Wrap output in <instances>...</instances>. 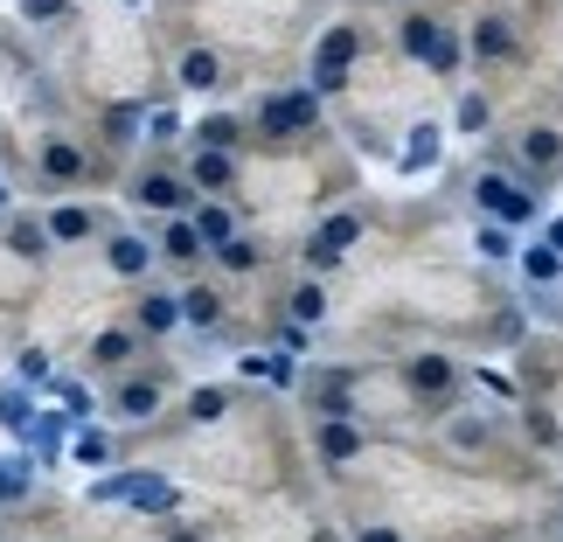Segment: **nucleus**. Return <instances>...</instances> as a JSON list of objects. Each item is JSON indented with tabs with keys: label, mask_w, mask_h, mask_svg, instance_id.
<instances>
[{
	"label": "nucleus",
	"mask_w": 563,
	"mask_h": 542,
	"mask_svg": "<svg viewBox=\"0 0 563 542\" xmlns=\"http://www.w3.org/2000/svg\"><path fill=\"white\" fill-rule=\"evenodd\" d=\"M91 501L98 508H133V515H175V480H161V473H104V480H91Z\"/></svg>",
	"instance_id": "nucleus-1"
},
{
	"label": "nucleus",
	"mask_w": 563,
	"mask_h": 542,
	"mask_svg": "<svg viewBox=\"0 0 563 542\" xmlns=\"http://www.w3.org/2000/svg\"><path fill=\"white\" fill-rule=\"evenodd\" d=\"M355 56H362V35L349 29V21H334V29L313 42V84H307V91H313V98H334V91H349V70H355Z\"/></svg>",
	"instance_id": "nucleus-2"
},
{
	"label": "nucleus",
	"mask_w": 563,
	"mask_h": 542,
	"mask_svg": "<svg viewBox=\"0 0 563 542\" xmlns=\"http://www.w3.org/2000/svg\"><path fill=\"white\" fill-rule=\"evenodd\" d=\"M397 42H404V56H418V63H431L439 77H452L466 63V49H460V35L445 29V21H431V14H410L404 29H397Z\"/></svg>",
	"instance_id": "nucleus-3"
},
{
	"label": "nucleus",
	"mask_w": 563,
	"mask_h": 542,
	"mask_svg": "<svg viewBox=\"0 0 563 542\" xmlns=\"http://www.w3.org/2000/svg\"><path fill=\"white\" fill-rule=\"evenodd\" d=\"M257 133H265V140L320 133V98L313 91H272V98H257Z\"/></svg>",
	"instance_id": "nucleus-4"
},
{
	"label": "nucleus",
	"mask_w": 563,
	"mask_h": 542,
	"mask_svg": "<svg viewBox=\"0 0 563 542\" xmlns=\"http://www.w3.org/2000/svg\"><path fill=\"white\" fill-rule=\"evenodd\" d=\"M473 202H481L487 223H501V230H515V223L536 215V195L522 181H508V175H473Z\"/></svg>",
	"instance_id": "nucleus-5"
},
{
	"label": "nucleus",
	"mask_w": 563,
	"mask_h": 542,
	"mask_svg": "<svg viewBox=\"0 0 563 542\" xmlns=\"http://www.w3.org/2000/svg\"><path fill=\"white\" fill-rule=\"evenodd\" d=\"M349 244H362V215H355V209H341V215H328V223L313 230V244H307V272H334L341 257H349Z\"/></svg>",
	"instance_id": "nucleus-6"
},
{
	"label": "nucleus",
	"mask_w": 563,
	"mask_h": 542,
	"mask_svg": "<svg viewBox=\"0 0 563 542\" xmlns=\"http://www.w3.org/2000/svg\"><path fill=\"white\" fill-rule=\"evenodd\" d=\"M404 376H410V389H418V397H431V403H445L452 389H460V368H452V355H410Z\"/></svg>",
	"instance_id": "nucleus-7"
},
{
	"label": "nucleus",
	"mask_w": 563,
	"mask_h": 542,
	"mask_svg": "<svg viewBox=\"0 0 563 542\" xmlns=\"http://www.w3.org/2000/svg\"><path fill=\"white\" fill-rule=\"evenodd\" d=\"M35 167H42V181H56V188H70V181L91 175V161H84V146H77V140H42Z\"/></svg>",
	"instance_id": "nucleus-8"
},
{
	"label": "nucleus",
	"mask_w": 563,
	"mask_h": 542,
	"mask_svg": "<svg viewBox=\"0 0 563 542\" xmlns=\"http://www.w3.org/2000/svg\"><path fill=\"white\" fill-rule=\"evenodd\" d=\"M161 410V383L154 376H125L119 389H112V418H125V424H146Z\"/></svg>",
	"instance_id": "nucleus-9"
},
{
	"label": "nucleus",
	"mask_w": 563,
	"mask_h": 542,
	"mask_svg": "<svg viewBox=\"0 0 563 542\" xmlns=\"http://www.w3.org/2000/svg\"><path fill=\"white\" fill-rule=\"evenodd\" d=\"M104 265H112L119 278H146L154 272V244L133 236V230H119V236H104Z\"/></svg>",
	"instance_id": "nucleus-10"
},
{
	"label": "nucleus",
	"mask_w": 563,
	"mask_h": 542,
	"mask_svg": "<svg viewBox=\"0 0 563 542\" xmlns=\"http://www.w3.org/2000/svg\"><path fill=\"white\" fill-rule=\"evenodd\" d=\"M133 202L140 209H161V215H188V181H175V175H140L133 181Z\"/></svg>",
	"instance_id": "nucleus-11"
},
{
	"label": "nucleus",
	"mask_w": 563,
	"mask_h": 542,
	"mask_svg": "<svg viewBox=\"0 0 563 542\" xmlns=\"http://www.w3.org/2000/svg\"><path fill=\"white\" fill-rule=\"evenodd\" d=\"M439 154H445V133L424 119V125H410V140H404L397 167H404V175H431V167H439Z\"/></svg>",
	"instance_id": "nucleus-12"
},
{
	"label": "nucleus",
	"mask_w": 563,
	"mask_h": 542,
	"mask_svg": "<svg viewBox=\"0 0 563 542\" xmlns=\"http://www.w3.org/2000/svg\"><path fill=\"white\" fill-rule=\"evenodd\" d=\"M466 49L481 56V63H508L515 56V29H508L501 14H481V21H473V35H466Z\"/></svg>",
	"instance_id": "nucleus-13"
},
{
	"label": "nucleus",
	"mask_w": 563,
	"mask_h": 542,
	"mask_svg": "<svg viewBox=\"0 0 563 542\" xmlns=\"http://www.w3.org/2000/svg\"><path fill=\"white\" fill-rule=\"evenodd\" d=\"M175 307H181V328H223V292H216V286H181L175 292Z\"/></svg>",
	"instance_id": "nucleus-14"
},
{
	"label": "nucleus",
	"mask_w": 563,
	"mask_h": 542,
	"mask_svg": "<svg viewBox=\"0 0 563 542\" xmlns=\"http://www.w3.org/2000/svg\"><path fill=\"white\" fill-rule=\"evenodd\" d=\"M42 230H49V244H84V236L98 230V215L84 202H56L49 215H42Z\"/></svg>",
	"instance_id": "nucleus-15"
},
{
	"label": "nucleus",
	"mask_w": 563,
	"mask_h": 542,
	"mask_svg": "<svg viewBox=\"0 0 563 542\" xmlns=\"http://www.w3.org/2000/svg\"><path fill=\"white\" fill-rule=\"evenodd\" d=\"M313 445H320V460H328V466H349V460H362V452H369V439H362L355 424H320Z\"/></svg>",
	"instance_id": "nucleus-16"
},
{
	"label": "nucleus",
	"mask_w": 563,
	"mask_h": 542,
	"mask_svg": "<svg viewBox=\"0 0 563 542\" xmlns=\"http://www.w3.org/2000/svg\"><path fill=\"white\" fill-rule=\"evenodd\" d=\"M188 230L202 236V251H216V244H230V236H236V215L223 202H195L188 209Z\"/></svg>",
	"instance_id": "nucleus-17"
},
{
	"label": "nucleus",
	"mask_w": 563,
	"mask_h": 542,
	"mask_svg": "<svg viewBox=\"0 0 563 542\" xmlns=\"http://www.w3.org/2000/svg\"><path fill=\"white\" fill-rule=\"evenodd\" d=\"M515 154H522V167H536V175H543V167L563 161V133H556V125H529V133L515 140Z\"/></svg>",
	"instance_id": "nucleus-18"
},
{
	"label": "nucleus",
	"mask_w": 563,
	"mask_h": 542,
	"mask_svg": "<svg viewBox=\"0 0 563 542\" xmlns=\"http://www.w3.org/2000/svg\"><path fill=\"white\" fill-rule=\"evenodd\" d=\"M8 251L21 257V265H42V257H49V230H42V215H14V223H8Z\"/></svg>",
	"instance_id": "nucleus-19"
},
{
	"label": "nucleus",
	"mask_w": 563,
	"mask_h": 542,
	"mask_svg": "<svg viewBox=\"0 0 563 542\" xmlns=\"http://www.w3.org/2000/svg\"><path fill=\"white\" fill-rule=\"evenodd\" d=\"M175 77H181V91H216V84H223V56H216V49H188Z\"/></svg>",
	"instance_id": "nucleus-20"
},
{
	"label": "nucleus",
	"mask_w": 563,
	"mask_h": 542,
	"mask_svg": "<svg viewBox=\"0 0 563 542\" xmlns=\"http://www.w3.org/2000/svg\"><path fill=\"white\" fill-rule=\"evenodd\" d=\"M0 424H8V431H14V439H35V424H42V410L29 403V389H21V383H14V389H0Z\"/></svg>",
	"instance_id": "nucleus-21"
},
{
	"label": "nucleus",
	"mask_w": 563,
	"mask_h": 542,
	"mask_svg": "<svg viewBox=\"0 0 563 542\" xmlns=\"http://www.w3.org/2000/svg\"><path fill=\"white\" fill-rule=\"evenodd\" d=\"M133 320H140V334H175L181 328V307H175V292H146Z\"/></svg>",
	"instance_id": "nucleus-22"
},
{
	"label": "nucleus",
	"mask_w": 563,
	"mask_h": 542,
	"mask_svg": "<svg viewBox=\"0 0 563 542\" xmlns=\"http://www.w3.org/2000/svg\"><path fill=\"white\" fill-rule=\"evenodd\" d=\"M230 181H236V161H230V154H202V146H195L188 188H230Z\"/></svg>",
	"instance_id": "nucleus-23"
},
{
	"label": "nucleus",
	"mask_w": 563,
	"mask_h": 542,
	"mask_svg": "<svg viewBox=\"0 0 563 542\" xmlns=\"http://www.w3.org/2000/svg\"><path fill=\"white\" fill-rule=\"evenodd\" d=\"M133 349H140L133 328H104V334L91 341V362H98V368H125V362H133Z\"/></svg>",
	"instance_id": "nucleus-24"
},
{
	"label": "nucleus",
	"mask_w": 563,
	"mask_h": 542,
	"mask_svg": "<svg viewBox=\"0 0 563 542\" xmlns=\"http://www.w3.org/2000/svg\"><path fill=\"white\" fill-rule=\"evenodd\" d=\"M515 265H522V278H529V286H556V278H563V257H556L550 244H529V251H515Z\"/></svg>",
	"instance_id": "nucleus-25"
},
{
	"label": "nucleus",
	"mask_w": 563,
	"mask_h": 542,
	"mask_svg": "<svg viewBox=\"0 0 563 542\" xmlns=\"http://www.w3.org/2000/svg\"><path fill=\"white\" fill-rule=\"evenodd\" d=\"M154 257H181V265H195V257H202V236L188 230V215H175V223L161 230V244H154Z\"/></svg>",
	"instance_id": "nucleus-26"
},
{
	"label": "nucleus",
	"mask_w": 563,
	"mask_h": 542,
	"mask_svg": "<svg viewBox=\"0 0 563 542\" xmlns=\"http://www.w3.org/2000/svg\"><path fill=\"white\" fill-rule=\"evenodd\" d=\"M209 257H216V265H223V272H236V278H244V272H257V265H265V251H257V244H251V236H244V230H236V236H230V244H216Z\"/></svg>",
	"instance_id": "nucleus-27"
},
{
	"label": "nucleus",
	"mask_w": 563,
	"mask_h": 542,
	"mask_svg": "<svg viewBox=\"0 0 563 542\" xmlns=\"http://www.w3.org/2000/svg\"><path fill=\"white\" fill-rule=\"evenodd\" d=\"M35 494V460H0V508L29 501Z\"/></svg>",
	"instance_id": "nucleus-28"
},
{
	"label": "nucleus",
	"mask_w": 563,
	"mask_h": 542,
	"mask_svg": "<svg viewBox=\"0 0 563 542\" xmlns=\"http://www.w3.org/2000/svg\"><path fill=\"white\" fill-rule=\"evenodd\" d=\"M140 125H146V104H112V112H104V140H112V146H133Z\"/></svg>",
	"instance_id": "nucleus-29"
},
{
	"label": "nucleus",
	"mask_w": 563,
	"mask_h": 542,
	"mask_svg": "<svg viewBox=\"0 0 563 542\" xmlns=\"http://www.w3.org/2000/svg\"><path fill=\"white\" fill-rule=\"evenodd\" d=\"M70 460H77V466H112V439H104L98 424H84L77 439H70Z\"/></svg>",
	"instance_id": "nucleus-30"
},
{
	"label": "nucleus",
	"mask_w": 563,
	"mask_h": 542,
	"mask_svg": "<svg viewBox=\"0 0 563 542\" xmlns=\"http://www.w3.org/2000/svg\"><path fill=\"white\" fill-rule=\"evenodd\" d=\"M195 146H202V154H230V146H236V119H223V112L202 119V125H195Z\"/></svg>",
	"instance_id": "nucleus-31"
},
{
	"label": "nucleus",
	"mask_w": 563,
	"mask_h": 542,
	"mask_svg": "<svg viewBox=\"0 0 563 542\" xmlns=\"http://www.w3.org/2000/svg\"><path fill=\"white\" fill-rule=\"evenodd\" d=\"M181 133H188V125H181V112H167V104H154L146 125H140V140H154V146H175Z\"/></svg>",
	"instance_id": "nucleus-32"
},
{
	"label": "nucleus",
	"mask_w": 563,
	"mask_h": 542,
	"mask_svg": "<svg viewBox=\"0 0 563 542\" xmlns=\"http://www.w3.org/2000/svg\"><path fill=\"white\" fill-rule=\"evenodd\" d=\"M236 368H244L251 383H278V389L292 383V362H286V355H244V362H236Z\"/></svg>",
	"instance_id": "nucleus-33"
},
{
	"label": "nucleus",
	"mask_w": 563,
	"mask_h": 542,
	"mask_svg": "<svg viewBox=\"0 0 563 542\" xmlns=\"http://www.w3.org/2000/svg\"><path fill=\"white\" fill-rule=\"evenodd\" d=\"M223 410H230V397H223V389H216V383L188 389V418H195V424H216V418H223Z\"/></svg>",
	"instance_id": "nucleus-34"
},
{
	"label": "nucleus",
	"mask_w": 563,
	"mask_h": 542,
	"mask_svg": "<svg viewBox=\"0 0 563 542\" xmlns=\"http://www.w3.org/2000/svg\"><path fill=\"white\" fill-rule=\"evenodd\" d=\"M292 320H299V328H307V320H313V328L328 320V292H320V278H307V286L292 292Z\"/></svg>",
	"instance_id": "nucleus-35"
},
{
	"label": "nucleus",
	"mask_w": 563,
	"mask_h": 542,
	"mask_svg": "<svg viewBox=\"0 0 563 542\" xmlns=\"http://www.w3.org/2000/svg\"><path fill=\"white\" fill-rule=\"evenodd\" d=\"M487 119H494V104H487L481 91H466L460 112H452V125H460V133H487Z\"/></svg>",
	"instance_id": "nucleus-36"
},
{
	"label": "nucleus",
	"mask_w": 563,
	"mask_h": 542,
	"mask_svg": "<svg viewBox=\"0 0 563 542\" xmlns=\"http://www.w3.org/2000/svg\"><path fill=\"white\" fill-rule=\"evenodd\" d=\"M56 397H63V410H56V418H70V424H84V418H91V389H84V383H56Z\"/></svg>",
	"instance_id": "nucleus-37"
},
{
	"label": "nucleus",
	"mask_w": 563,
	"mask_h": 542,
	"mask_svg": "<svg viewBox=\"0 0 563 542\" xmlns=\"http://www.w3.org/2000/svg\"><path fill=\"white\" fill-rule=\"evenodd\" d=\"M481 257H487V265H508V257H515V236H508L501 223H487V230H481Z\"/></svg>",
	"instance_id": "nucleus-38"
},
{
	"label": "nucleus",
	"mask_w": 563,
	"mask_h": 542,
	"mask_svg": "<svg viewBox=\"0 0 563 542\" xmlns=\"http://www.w3.org/2000/svg\"><path fill=\"white\" fill-rule=\"evenodd\" d=\"M452 445H460V452L487 445V418H460V424H452Z\"/></svg>",
	"instance_id": "nucleus-39"
},
{
	"label": "nucleus",
	"mask_w": 563,
	"mask_h": 542,
	"mask_svg": "<svg viewBox=\"0 0 563 542\" xmlns=\"http://www.w3.org/2000/svg\"><path fill=\"white\" fill-rule=\"evenodd\" d=\"M70 0H21V21H63Z\"/></svg>",
	"instance_id": "nucleus-40"
},
{
	"label": "nucleus",
	"mask_w": 563,
	"mask_h": 542,
	"mask_svg": "<svg viewBox=\"0 0 563 542\" xmlns=\"http://www.w3.org/2000/svg\"><path fill=\"white\" fill-rule=\"evenodd\" d=\"M21 383H49V362H42L35 349H29V355H21Z\"/></svg>",
	"instance_id": "nucleus-41"
},
{
	"label": "nucleus",
	"mask_w": 563,
	"mask_h": 542,
	"mask_svg": "<svg viewBox=\"0 0 563 542\" xmlns=\"http://www.w3.org/2000/svg\"><path fill=\"white\" fill-rule=\"evenodd\" d=\"M355 542H397V529H383V522H362V529H355Z\"/></svg>",
	"instance_id": "nucleus-42"
},
{
	"label": "nucleus",
	"mask_w": 563,
	"mask_h": 542,
	"mask_svg": "<svg viewBox=\"0 0 563 542\" xmlns=\"http://www.w3.org/2000/svg\"><path fill=\"white\" fill-rule=\"evenodd\" d=\"M543 244H550V251H556V257H563V215H556V223H550V230H543Z\"/></svg>",
	"instance_id": "nucleus-43"
},
{
	"label": "nucleus",
	"mask_w": 563,
	"mask_h": 542,
	"mask_svg": "<svg viewBox=\"0 0 563 542\" xmlns=\"http://www.w3.org/2000/svg\"><path fill=\"white\" fill-rule=\"evenodd\" d=\"M0 215H8V188H0Z\"/></svg>",
	"instance_id": "nucleus-44"
},
{
	"label": "nucleus",
	"mask_w": 563,
	"mask_h": 542,
	"mask_svg": "<svg viewBox=\"0 0 563 542\" xmlns=\"http://www.w3.org/2000/svg\"><path fill=\"white\" fill-rule=\"evenodd\" d=\"M125 8H140V0H125Z\"/></svg>",
	"instance_id": "nucleus-45"
}]
</instances>
